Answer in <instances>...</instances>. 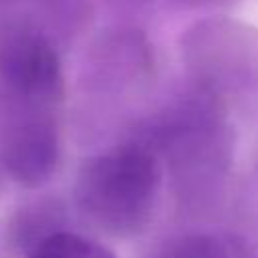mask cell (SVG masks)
<instances>
[{
	"label": "cell",
	"mask_w": 258,
	"mask_h": 258,
	"mask_svg": "<svg viewBox=\"0 0 258 258\" xmlns=\"http://www.w3.org/2000/svg\"><path fill=\"white\" fill-rule=\"evenodd\" d=\"M159 189V165L139 145H123L83 165L75 185L81 214L113 236H135L151 220Z\"/></svg>",
	"instance_id": "obj_1"
},
{
	"label": "cell",
	"mask_w": 258,
	"mask_h": 258,
	"mask_svg": "<svg viewBox=\"0 0 258 258\" xmlns=\"http://www.w3.org/2000/svg\"><path fill=\"white\" fill-rule=\"evenodd\" d=\"M159 258H258V254L236 234L198 232L171 242Z\"/></svg>",
	"instance_id": "obj_2"
},
{
	"label": "cell",
	"mask_w": 258,
	"mask_h": 258,
	"mask_svg": "<svg viewBox=\"0 0 258 258\" xmlns=\"http://www.w3.org/2000/svg\"><path fill=\"white\" fill-rule=\"evenodd\" d=\"M28 258H115V254L81 234L69 230H46L28 246Z\"/></svg>",
	"instance_id": "obj_3"
}]
</instances>
